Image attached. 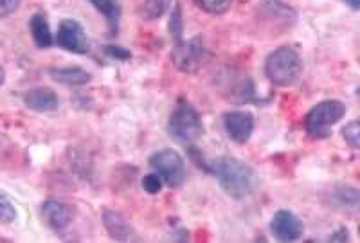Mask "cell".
<instances>
[{"label": "cell", "mask_w": 360, "mask_h": 243, "mask_svg": "<svg viewBox=\"0 0 360 243\" xmlns=\"http://www.w3.org/2000/svg\"><path fill=\"white\" fill-rule=\"evenodd\" d=\"M22 0H0V18H6L20 8Z\"/></svg>", "instance_id": "cell-23"}, {"label": "cell", "mask_w": 360, "mask_h": 243, "mask_svg": "<svg viewBox=\"0 0 360 243\" xmlns=\"http://www.w3.org/2000/svg\"><path fill=\"white\" fill-rule=\"evenodd\" d=\"M330 206L340 211H356L360 204V195L353 185H337L330 193Z\"/></svg>", "instance_id": "cell-15"}, {"label": "cell", "mask_w": 360, "mask_h": 243, "mask_svg": "<svg viewBox=\"0 0 360 243\" xmlns=\"http://www.w3.org/2000/svg\"><path fill=\"white\" fill-rule=\"evenodd\" d=\"M22 101L29 110L38 112V114H47V112H54L60 107V99L53 88L47 87H37L22 94Z\"/></svg>", "instance_id": "cell-11"}, {"label": "cell", "mask_w": 360, "mask_h": 243, "mask_svg": "<svg viewBox=\"0 0 360 243\" xmlns=\"http://www.w3.org/2000/svg\"><path fill=\"white\" fill-rule=\"evenodd\" d=\"M54 41H56L58 47H62L63 51H69V53H90V38L86 37L83 25L78 20H72V18H65V20L60 22Z\"/></svg>", "instance_id": "cell-7"}, {"label": "cell", "mask_w": 360, "mask_h": 243, "mask_svg": "<svg viewBox=\"0 0 360 243\" xmlns=\"http://www.w3.org/2000/svg\"><path fill=\"white\" fill-rule=\"evenodd\" d=\"M340 2L348 4L349 8L353 9V11H359V9H360V0H340Z\"/></svg>", "instance_id": "cell-26"}, {"label": "cell", "mask_w": 360, "mask_h": 243, "mask_svg": "<svg viewBox=\"0 0 360 243\" xmlns=\"http://www.w3.org/2000/svg\"><path fill=\"white\" fill-rule=\"evenodd\" d=\"M207 173L213 175L221 185V190L236 200L250 197L258 184L252 166L234 157H220L213 161L209 164Z\"/></svg>", "instance_id": "cell-1"}, {"label": "cell", "mask_w": 360, "mask_h": 243, "mask_svg": "<svg viewBox=\"0 0 360 243\" xmlns=\"http://www.w3.org/2000/svg\"><path fill=\"white\" fill-rule=\"evenodd\" d=\"M225 132L234 143L245 145L254 132V116L245 110H231L224 114Z\"/></svg>", "instance_id": "cell-10"}, {"label": "cell", "mask_w": 360, "mask_h": 243, "mask_svg": "<svg viewBox=\"0 0 360 243\" xmlns=\"http://www.w3.org/2000/svg\"><path fill=\"white\" fill-rule=\"evenodd\" d=\"M107 54L110 56V58H115V60H121V62H127V60H130V51L123 49V47L119 46H107Z\"/></svg>", "instance_id": "cell-24"}, {"label": "cell", "mask_w": 360, "mask_h": 243, "mask_svg": "<svg viewBox=\"0 0 360 243\" xmlns=\"http://www.w3.org/2000/svg\"><path fill=\"white\" fill-rule=\"evenodd\" d=\"M47 74L56 83H62L67 87H82L92 79L90 72H86L82 67H53L47 70Z\"/></svg>", "instance_id": "cell-13"}, {"label": "cell", "mask_w": 360, "mask_h": 243, "mask_svg": "<svg viewBox=\"0 0 360 243\" xmlns=\"http://www.w3.org/2000/svg\"><path fill=\"white\" fill-rule=\"evenodd\" d=\"M270 231L279 242H297L304 235V223L301 222L297 214L288 209H279L272 216Z\"/></svg>", "instance_id": "cell-8"}, {"label": "cell", "mask_w": 360, "mask_h": 243, "mask_svg": "<svg viewBox=\"0 0 360 243\" xmlns=\"http://www.w3.org/2000/svg\"><path fill=\"white\" fill-rule=\"evenodd\" d=\"M207 58V51H205L204 40L200 37H193L189 40H176L172 49V62L175 67L186 74L197 72L204 65Z\"/></svg>", "instance_id": "cell-6"}, {"label": "cell", "mask_w": 360, "mask_h": 243, "mask_svg": "<svg viewBox=\"0 0 360 243\" xmlns=\"http://www.w3.org/2000/svg\"><path fill=\"white\" fill-rule=\"evenodd\" d=\"M29 29H31V37H33L34 44L40 49H49L54 44V37L51 33V25L47 17L44 13H34L31 20H29Z\"/></svg>", "instance_id": "cell-14"}, {"label": "cell", "mask_w": 360, "mask_h": 243, "mask_svg": "<svg viewBox=\"0 0 360 243\" xmlns=\"http://www.w3.org/2000/svg\"><path fill=\"white\" fill-rule=\"evenodd\" d=\"M40 214L41 220L54 232H63L74 220L72 206H69L67 202H62V200H54V198H49V200H45L41 204Z\"/></svg>", "instance_id": "cell-9"}, {"label": "cell", "mask_w": 360, "mask_h": 243, "mask_svg": "<svg viewBox=\"0 0 360 243\" xmlns=\"http://www.w3.org/2000/svg\"><path fill=\"white\" fill-rule=\"evenodd\" d=\"M103 223L107 227L108 235L114 239L119 242H130V239H139L135 236L134 229L128 223V220L124 218L123 214L117 213V211H105L103 213Z\"/></svg>", "instance_id": "cell-12"}, {"label": "cell", "mask_w": 360, "mask_h": 243, "mask_svg": "<svg viewBox=\"0 0 360 243\" xmlns=\"http://www.w3.org/2000/svg\"><path fill=\"white\" fill-rule=\"evenodd\" d=\"M346 114V105L339 99H326L315 105L304 117V130L314 139L330 136V128L339 123Z\"/></svg>", "instance_id": "cell-4"}, {"label": "cell", "mask_w": 360, "mask_h": 243, "mask_svg": "<svg viewBox=\"0 0 360 243\" xmlns=\"http://www.w3.org/2000/svg\"><path fill=\"white\" fill-rule=\"evenodd\" d=\"M4 81H6V70L4 67H0V87L4 85Z\"/></svg>", "instance_id": "cell-27"}, {"label": "cell", "mask_w": 360, "mask_h": 243, "mask_svg": "<svg viewBox=\"0 0 360 243\" xmlns=\"http://www.w3.org/2000/svg\"><path fill=\"white\" fill-rule=\"evenodd\" d=\"M301 72H303V60L294 47L283 46L266 56L265 74L276 87L294 85Z\"/></svg>", "instance_id": "cell-2"}, {"label": "cell", "mask_w": 360, "mask_h": 243, "mask_svg": "<svg viewBox=\"0 0 360 243\" xmlns=\"http://www.w3.org/2000/svg\"><path fill=\"white\" fill-rule=\"evenodd\" d=\"M328 242H340V243L349 242V231L346 229V227H340V229H337L335 232H332V235H330Z\"/></svg>", "instance_id": "cell-25"}, {"label": "cell", "mask_w": 360, "mask_h": 243, "mask_svg": "<svg viewBox=\"0 0 360 243\" xmlns=\"http://www.w3.org/2000/svg\"><path fill=\"white\" fill-rule=\"evenodd\" d=\"M193 2L209 15H224L229 11L234 0H193Z\"/></svg>", "instance_id": "cell-18"}, {"label": "cell", "mask_w": 360, "mask_h": 243, "mask_svg": "<svg viewBox=\"0 0 360 243\" xmlns=\"http://www.w3.org/2000/svg\"><path fill=\"white\" fill-rule=\"evenodd\" d=\"M150 166H152L155 173L162 177L164 184L172 188V190L180 188L186 182V177H188L184 157L173 148H162L152 153L150 155Z\"/></svg>", "instance_id": "cell-5"}, {"label": "cell", "mask_w": 360, "mask_h": 243, "mask_svg": "<svg viewBox=\"0 0 360 243\" xmlns=\"http://www.w3.org/2000/svg\"><path fill=\"white\" fill-rule=\"evenodd\" d=\"M172 0H143L139 6V15L144 20H157L168 11Z\"/></svg>", "instance_id": "cell-17"}, {"label": "cell", "mask_w": 360, "mask_h": 243, "mask_svg": "<svg viewBox=\"0 0 360 243\" xmlns=\"http://www.w3.org/2000/svg\"><path fill=\"white\" fill-rule=\"evenodd\" d=\"M342 137L348 143L349 148L359 150L360 148V124L359 121H352L342 128Z\"/></svg>", "instance_id": "cell-20"}, {"label": "cell", "mask_w": 360, "mask_h": 243, "mask_svg": "<svg viewBox=\"0 0 360 243\" xmlns=\"http://www.w3.org/2000/svg\"><path fill=\"white\" fill-rule=\"evenodd\" d=\"M169 33H172L173 40H182V33H184V20H182V8L180 4H175V9L169 18Z\"/></svg>", "instance_id": "cell-19"}, {"label": "cell", "mask_w": 360, "mask_h": 243, "mask_svg": "<svg viewBox=\"0 0 360 243\" xmlns=\"http://www.w3.org/2000/svg\"><path fill=\"white\" fill-rule=\"evenodd\" d=\"M17 218H18L17 207L13 206L9 198H6L4 195H0V222L11 223Z\"/></svg>", "instance_id": "cell-21"}, {"label": "cell", "mask_w": 360, "mask_h": 243, "mask_svg": "<svg viewBox=\"0 0 360 243\" xmlns=\"http://www.w3.org/2000/svg\"><path fill=\"white\" fill-rule=\"evenodd\" d=\"M89 2L105 17L112 37L117 34L119 24H121V13H123L119 0H89Z\"/></svg>", "instance_id": "cell-16"}, {"label": "cell", "mask_w": 360, "mask_h": 243, "mask_svg": "<svg viewBox=\"0 0 360 243\" xmlns=\"http://www.w3.org/2000/svg\"><path fill=\"white\" fill-rule=\"evenodd\" d=\"M168 133L176 143L193 146L204 136V123L198 110L188 101H179L168 121Z\"/></svg>", "instance_id": "cell-3"}, {"label": "cell", "mask_w": 360, "mask_h": 243, "mask_svg": "<svg viewBox=\"0 0 360 243\" xmlns=\"http://www.w3.org/2000/svg\"><path fill=\"white\" fill-rule=\"evenodd\" d=\"M141 184H143V190L146 191V193L157 195V193H160V191H162L164 180H162V177H160L159 173H155V171H153V173L144 175L143 182H141Z\"/></svg>", "instance_id": "cell-22"}]
</instances>
